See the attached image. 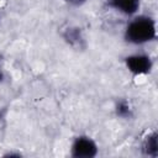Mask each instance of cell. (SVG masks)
I'll use <instances>...</instances> for the list:
<instances>
[{
	"mask_svg": "<svg viewBox=\"0 0 158 158\" xmlns=\"http://www.w3.org/2000/svg\"><path fill=\"white\" fill-rule=\"evenodd\" d=\"M125 38L133 44H143L156 38V23L148 16H138L133 19L126 27Z\"/></svg>",
	"mask_w": 158,
	"mask_h": 158,
	"instance_id": "1",
	"label": "cell"
},
{
	"mask_svg": "<svg viewBox=\"0 0 158 158\" xmlns=\"http://www.w3.org/2000/svg\"><path fill=\"white\" fill-rule=\"evenodd\" d=\"M98 153V147L95 142L85 136L75 138L72 146V156L77 158H91Z\"/></svg>",
	"mask_w": 158,
	"mask_h": 158,
	"instance_id": "2",
	"label": "cell"
},
{
	"mask_svg": "<svg viewBox=\"0 0 158 158\" xmlns=\"http://www.w3.org/2000/svg\"><path fill=\"white\" fill-rule=\"evenodd\" d=\"M126 67L133 74H147L152 69V60L144 54H133L126 58Z\"/></svg>",
	"mask_w": 158,
	"mask_h": 158,
	"instance_id": "3",
	"label": "cell"
},
{
	"mask_svg": "<svg viewBox=\"0 0 158 158\" xmlns=\"http://www.w3.org/2000/svg\"><path fill=\"white\" fill-rule=\"evenodd\" d=\"M107 5L121 14L133 15L139 7V0H107Z\"/></svg>",
	"mask_w": 158,
	"mask_h": 158,
	"instance_id": "4",
	"label": "cell"
},
{
	"mask_svg": "<svg viewBox=\"0 0 158 158\" xmlns=\"http://www.w3.org/2000/svg\"><path fill=\"white\" fill-rule=\"evenodd\" d=\"M142 149L144 152V154L151 156V157H157L158 153V142H157V133L153 132L151 133L143 142L142 144Z\"/></svg>",
	"mask_w": 158,
	"mask_h": 158,
	"instance_id": "5",
	"label": "cell"
},
{
	"mask_svg": "<svg viewBox=\"0 0 158 158\" xmlns=\"http://www.w3.org/2000/svg\"><path fill=\"white\" fill-rule=\"evenodd\" d=\"M64 38L70 43V44H79L83 38H81V35H80V31L78 28H68L64 33Z\"/></svg>",
	"mask_w": 158,
	"mask_h": 158,
	"instance_id": "6",
	"label": "cell"
},
{
	"mask_svg": "<svg viewBox=\"0 0 158 158\" xmlns=\"http://www.w3.org/2000/svg\"><path fill=\"white\" fill-rule=\"evenodd\" d=\"M116 114L120 117H125V118L130 117L131 116V107H130L128 102L125 101V100L118 101L117 105H116Z\"/></svg>",
	"mask_w": 158,
	"mask_h": 158,
	"instance_id": "7",
	"label": "cell"
},
{
	"mask_svg": "<svg viewBox=\"0 0 158 158\" xmlns=\"http://www.w3.org/2000/svg\"><path fill=\"white\" fill-rule=\"evenodd\" d=\"M65 1L69 2V4H72V5H75V6L81 5L83 2H85V0H65Z\"/></svg>",
	"mask_w": 158,
	"mask_h": 158,
	"instance_id": "8",
	"label": "cell"
},
{
	"mask_svg": "<svg viewBox=\"0 0 158 158\" xmlns=\"http://www.w3.org/2000/svg\"><path fill=\"white\" fill-rule=\"evenodd\" d=\"M2 80V73H1V69H0V81Z\"/></svg>",
	"mask_w": 158,
	"mask_h": 158,
	"instance_id": "9",
	"label": "cell"
}]
</instances>
